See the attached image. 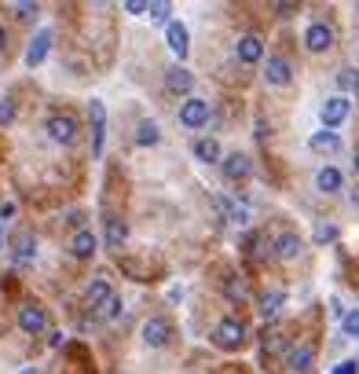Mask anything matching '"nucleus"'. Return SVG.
Segmentation results:
<instances>
[{
    "label": "nucleus",
    "instance_id": "3",
    "mask_svg": "<svg viewBox=\"0 0 359 374\" xmlns=\"http://www.w3.org/2000/svg\"><path fill=\"white\" fill-rule=\"evenodd\" d=\"M348 110H352V100H348V95H330V100L323 103V110H319L323 128H330V133H334V128L348 118Z\"/></svg>",
    "mask_w": 359,
    "mask_h": 374
},
{
    "label": "nucleus",
    "instance_id": "9",
    "mask_svg": "<svg viewBox=\"0 0 359 374\" xmlns=\"http://www.w3.org/2000/svg\"><path fill=\"white\" fill-rule=\"evenodd\" d=\"M169 338H172V327H169V319H161V316H154V319H147L143 323V341L151 349H161V345H169Z\"/></svg>",
    "mask_w": 359,
    "mask_h": 374
},
{
    "label": "nucleus",
    "instance_id": "16",
    "mask_svg": "<svg viewBox=\"0 0 359 374\" xmlns=\"http://www.w3.org/2000/svg\"><path fill=\"white\" fill-rule=\"evenodd\" d=\"M275 250H279L283 261H297V257L304 253V239H301L297 232H286V235H279V242H275Z\"/></svg>",
    "mask_w": 359,
    "mask_h": 374
},
{
    "label": "nucleus",
    "instance_id": "31",
    "mask_svg": "<svg viewBox=\"0 0 359 374\" xmlns=\"http://www.w3.org/2000/svg\"><path fill=\"white\" fill-rule=\"evenodd\" d=\"M15 121V100H0V125Z\"/></svg>",
    "mask_w": 359,
    "mask_h": 374
},
{
    "label": "nucleus",
    "instance_id": "13",
    "mask_svg": "<svg viewBox=\"0 0 359 374\" xmlns=\"http://www.w3.org/2000/svg\"><path fill=\"white\" fill-rule=\"evenodd\" d=\"M70 250H74L77 261H88V257L100 250V239H95L92 227H77V235H74V242H70Z\"/></svg>",
    "mask_w": 359,
    "mask_h": 374
},
{
    "label": "nucleus",
    "instance_id": "14",
    "mask_svg": "<svg viewBox=\"0 0 359 374\" xmlns=\"http://www.w3.org/2000/svg\"><path fill=\"white\" fill-rule=\"evenodd\" d=\"M286 363H290V370H293V374H312V367H316V349H312V345H297V349H290Z\"/></svg>",
    "mask_w": 359,
    "mask_h": 374
},
{
    "label": "nucleus",
    "instance_id": "5",
    "mask_svg": "<svg viewBox=\"0 0 359 374\" xmlns=\"http://www.w3.org/2000/svg\"><path fill=\"white\" fill-rule=\"evenodd\" d=\"M180 125L184 128L209 125V100H187L184 107H180Z\"/></svg>",
    "mask_w": 359,
    "mask_h": 374
},
{
    "label": "nucleus",
    "instance_id": "41",
    "mask_svg": "<svg viewBox=\"0 0 359 374\" xmlns=\"http://www.w3.org/2000/svg\"><path fill=\"white\" fill-rule=\"evenodd\" d=\"M19 374H41L37 367H26V370H19Z\"/></svg>",
    "mask_w": 359,
    "mask_h": 374
},
{
    "label": "nucleus",
    "instance_id": "42",
    "mask_svg": "<svg viewBox=\"0 0 359 374\" xmlns=\"http://www.w3.org/2000/svg\"><path fill=\"white\" fill-rule=\"evenodd\" d=\"M0 246H4V220H0Z\"/></svg>",
    "mask_w": 359,
    "mask_h": 374
},
{
    "label": "nucleus",
    "instance_id": "22",
    "mask_svg": "<svg viewBox=\"0 0 359 374\" xmlns=\"http://www.w3.org/2000/svg\"><path fill=\"white\" fill-rule=\"evenodd\" d=\"M125 242H128V224H125L121 217L107 220V246H110V250H121Z\"/></svg>",
    "mask_w": 359,
    "mask_h": 374
},
{
    "label": "nucleus",
    "instance_id": "24",
    "mask_svg": "<svg viewBox=\"0 0 359 374\" xmlns=\"http://www.w3.org/2000/svg\"><path fill=\"white\" fill-rule=\"evenodd\" d=\"M283 301H286L283 290H271V294H264V298H260V316L275 319V316H279V308H283Z\"/></svg>",
    "mask_w": 359,
    "mask_h": 374
},
{
    "label": "nucleus",
    "instance_id": "4",
    "mask_svg": "<svg viewBox=\"0 0 359 374\" xmlns=\"http://www.w3.org/2000/svg\"><path fill=\"white\" fill-rule=\"evenodd\" d=\"M88 121H92V151L103 154V140H107V107H103V100L88 103Z\"/></svg>",
    "mask_w": 359,
    "mask_h": 374
},
{
    "label": "nucleus",
    "instance_id": "36",
    "mask_svg": "<svg viewBox=\"0 0 359 374\" xmlns=\"http://www.w3.org/2000/svg\"><path fill=\"white\" fill-rule=\"evenodd\" d=\"M334 374H359V363H355V360H345V363H341Z\"/></svg>",
    "mask_w": 359,
    "mask_h": 374
},
{
    "label": "nucleus",
    "instance_id": "38",
    "mask_svg": "<svg viewBox=\"0 0 359 374\" xmlns=\"http://www.w3.org/2000/svg\"><path fill=\"white\" fill-rule=\"evenodd\" d=\"M11 213H15V206H11V202H4V206H0V220H8Z\"/></svg>",
    "mask_w": 359,
    "mask_h": 374
},
{
    "label": "nucleus",
    "instance_id": "34",
    "mask_svg": "<svg viewBox=\"0 0 359 374\" xmlns=\"http://www.w3.org/2000/svg\"><path fill=\"white\" fill-rule=\"evenodd\" d=\"M15 11H19V19H34V15H37V4H15Z\"/></svg>",
    "mask_w": 359,
    "mask_h": 374
},
{
    "label": "nucleus",
    "instance_id": "7",
    "mask_svg": "<svg viewBox=\"0 0 359 374\" xmlns=\"http://www.w3.org/2000/svg\"><path fill=\"white\" fill-rule=\"evenodd\" d=\"M304 44H308V52H330L334 48V29L326 22H312L304 29Z\"/></svg>",
    "mask_w": 359,
    "mask_h": 374
},
{
    "label": "nucleus",
    "instance_id": "37",
    "mask_svg": "<svg viewBox=\"0 0 359 374\" xmlns=\"http://www.w3.org/2000/svg\"><path fill=\"white\" fill-rule=\"evenodd\" d=\"M169 301H184V286H172L169 290Z\"/></svg>",
    "mask_w": 359,
    "mask_h": 374
},
{
    "label": "nucleus",
    "instance_id": "29",
    "mask_svg": "<svg viewBox=\"0 0 359 374\" xmlns=\"http://www.w3.org/2000/svg\"><path fill=\"white\" fill-rule=\"evenodd\" d=\"M337 85H341V92H355L359 95V70H341Z\"/></svg>",
    "mask_w": 359,
    "mask_h": 374
},
{
    "label": "nucleus",
    "instance_id": "19",
    "mask_svg": "<svg viewBox=\"0 0 359 374\" xmlns=\"http://www.w3.org/2000/svg\"><path fill=\"white\" fill-rule=\"evenodd\" d=\"M34 257H37V239L26 232L15 239V265H34Z\"/></svg>",
    "mask_w": 359,
    "mask_h": 374
},
{
    "label": "nucleus",
    "instance_id": "18",
    "mask_svg": "<svg viewBox=\"0 0 359 374\" xmlns=\"http://www.w3.org/2000/svg\"><path fill=\"white\" fill-rule=\"evenodd\" d=\"M165 85H169L172 92H191V88H194V74H191L187 67H180V62H176V67L165 70Z\"/></svg>",
    "mask_w": 359,
    "mask_h": 374
},
{
    "label": "nucleus",
    "instance_id": "8",
    "mask_svg": "<svg viewBox=\"0 0 359 374\" xmlns=\"http://www.w3.org/2000/svg\"><path fill=\"white\" fill-rule=\"evenodd\" d=\"M235 55H238V62L253 67V62L264 59V41H260L257 34H242V37H238V44H235Z\"/></svg>",
    "mask_w": 359,
    "mask_h": 374
},
{
    "label": "nucleus",
    "instance_id": "6",
    "mask_svg": "<svg viewBox=\"0 0 359 374\" xmlns=\"http://www.w3.org/2000/svg\"><path fill=\"white\" fill-rule=\"evenodd\" d=\"M264 81H268V85H275V88L290 85V81H293L290 59H283V55H268V62H264Z\"/></svg>",
    "mask_w": 359,
    "mask_h": 374
},
{
    "label": "nucleus",
    "instance_id": "1",
    "mask_svg": "<svg viewBox=\"0 0 359 374\" xmlns=\"http://www.w3.org/2000/svg\"><path fill=\"white\" fill-rule=\"evenodd\" d=\"M213 341L220 349H242L246 345V323L235 319V316H227L217 323V330H213Z\"/></svg>",
    "mask_w": 359,
    "mask_h": 374
},
{
    "label": "nucleus",
    "instance_id": "21",
    "mask_svg": "<svg viewBox=\"0 0 359 374\" xmlns=\"http://www.w3.org/2000/svg\"><path fill=\"white\" fill-rule=\"evenodd\" d=\"M194 158L205 161V166H213V161H220V143L213 136H202V140H194Z\"/></svg>",
    "mask_w": 359,
    "mask_h": 374
},
{
    "label": "nucleus",
    "instance_id": "32",
    "mask_svg": "<svg viewBox=\"0 0 359 374\" xmlns=\"http://www.w3.org/2000/svg\"><path fill=\"white\" fill-rule=\"evenodd\" d=\"M227 298H231V301H246V283H227Z\"/></svg>",
    "mask_w": 359,
    "mask_h": 374
},
{
    "label": "nucleus",
    "instance_id": "10",
    "mask_svg": "<svg viewBox=\"0 0 359 374\" xmlns=\"http://www.w3.org/2000/svg\"><path fill=\"white\" fill-rule=\"evenodd\" d=\"M220 169H224L227 180L235 184V180H250V176H253V161H250V154H238V151H235V154H227V158H224V166H220Z\"/></svg>",
    "mask_w": 359,
    "mask_h": 374
},
{
    "label": "nucleus",
    "instance_id": "35",
    "mask_svg": "<svg viewBox=\"0 0 359 374\" xmlns=\"http://www.w3.org/2000/svg\"><path fill=\"white\" fill-rule=\"evenodd\" d=\"M107 316H110V319L121 316V298H110V301H107Z\"/></svg>",
    "mask_w": 359,
    "mask_h": 374
},
{
    "label": "nucleus",
    "instance_id": "17",
    "mask_svg": "<svg viewBox=\"0 0 359 374\" xmlns=\"http://www.w3.org/2000/svg\"><path fill=\"white\" fill-rule=\"evenodd\" d=\"M308 147H312L316 154H337V151H341V136L330 133V128H323V133H312Z\"/></svg>",
    "mask_w": 359,
    "mask_h": 374
},
{
    "label": "nucleus",
    "instance_id": "28",
    "mask_svg": "<svg viewBox=\"0 0 359 374\" xmlns=\"http://www.w3.org/2000/svg\"><path fill=\"white\" fill-rule=\"evenodd\" d=\"M341 334H345V338H359V308L345 312V319H341Z\"/></svg>",
    "mask_w": 359,
    "mask_h": 374
},
{
    "label": "nucleus",
    "instance_id": "30",
    "mask_svg": "<svg viewBox=\"0 0 359 374\" xmlns=\"http://www.w3.org/2000/svg\"><path fill=\"white\" fill-rule=\"evenodd\" d=\"M341 232H337V224H316V242L319 246H326V242H334Z\"/></svg>",
    "mask_w": 359,
    "mask_h": 374
},
{
    "label": "nucleus",
    "instance_id": "43",
    "mask_svg": "<svg viewBox=\"0 0 359 374\" xmlns=\"http://www.w3.org/2000/svg\"><path fill=\"white\" fill-rule=\"evenodd\" d=\"M355 173H359V154H355Z\"/></svg>",
    "mask_w": 359,
    "mask_h": 374
},
{
    "label": "nucleus",
    "instance_id": "33",
    "mask_svg": "<svg viewBox=\"0 0 359 374\" xmlns=\"http://www.w3.org/2000/svg\"><path fill=\"white\" fill-rule=\"evenodd\" d=\"M125 11L128 15H147V4L143 0H125Z\"/></svg>",
    "mask_w": 359,
    "mask_h": 374
},
{
    "label": "nucleus",
    "instance_id": "23",
    "mask_svg": "<svg viewBox=\"0 0 359 374\" xmlns=\"http://www.w3.org/2000/svg\"><path fill=\"white\" fill-rule=\"evenodd\" d=\"M114 294H110V279H107V275H100V279H92L88 283V305L95 308V305H107Z\"/></svg>",
    "mask_w": 359,
    "mask_h": 374
},
{
    "label": "nucleus",
    "instance_id": "26",
    "mask_svg": "<svg viewBox=\"0 0 359 374\" xmlns=\"http://www.w3.org/2000/svg\"><path fill=\"white\" fill-rule=\"evenodd\" d=\"M220 206H224V213H227V220H231V224H238V227L250 224V209L246 206H231V202H220Z\"/></svg>",
    "mask_w": 359,
    "mask_h": 374
},
{
    "label": "nucleus",
    "instance_id": "25",
    "mask_svg": "<svg viewBox=\"0 0 359 374\" xmlns=\"http://www.w3.org/2000/svg\"><path fill=\"white\" fill-rule=\"evenodd\" d=\"M158 140H161L158 125L154 121H140V128H136V143H140V147H154Z\"/></svg>",
    "mask_w": 359,
    "mask_h": 374
},
{
    "label": "nucleus",
    "instance_id": "2",
    "mask_svg": "<svg viewBox=\"0 0 359 374\" xmlns=\"http://www.w3.org/2000/svg\"><path fill=\"white\" fill-rule=\"evenodd\" d=\"M48 136H52L55 143H62V147H70V143H77V121L70 118V114H52V118H48Z\"/></svg>",
    "mask_w": 359,
    "mask_h": 374
},
{
    "label": "nucleus",
    "instance_id": "27",
    "mask_svg": "<svg viewBox=\"0 0 359 374\" xmlns=\"http://www.w3.org/2000/svg\"><path fill=\"white\" fill-rule=\"evenodd\" d=\"M169 11H172V4H165V0H158V4H147L151 22H165V26H169Z\"/></svg>",
    "mask_w": 359,
    "mask_h": 374
},
{
    "label": "nucleus",
    "instance_id": "39",
    "mask_svg": "<svg viewBox=\"0 0 359 374\" xmlns=\"http://www.w3.org/2000/svg\"><path fill=\"white\" fill-rule=\"evenodd\" d=\"M348 202H352V209H355V213H359V187H355V191L348 194Z\"/></svg>",
    "mask_w": 359,
    "mask_h": 374
},
{
    "label": "nucleus",
    "instance_id": "15",
    "mask_svg": "<svg viewBox=\"0 0 359 374\" xmlns=\"http://www.w3.org/2000/svg\"><path fill=\"white\" fill-rule=\"evenodd\" d=\"M165 37H169V48H172V55L176 59H187V52H191V37H187V26L184 22H169L165 26Z\"/></svg>",
    "mask_w": 359,
    "mask_h": 374
},
{
    "label": "nucleus",
    "instance_id": "40",
    "mask_svg": "<svg viewBox=\"0 0 359 374\" xmlns=\"http://www.w3.org/2000/svg\"><path fill=\"white\" fill-rule=\"evenodd\" d=\"M8 48V34H4V26H0V52Z\"/></svg>",
    "mask_w": 359,
    "mask_h": 374
},
{
    "label": "nucleus",
    "instance_id": "11",
    "mask_svg": "<svg viewBox=\"0 0 359 374\" xmlns=\"http://www.w3.org/2000/svg\"><path fill=\"white\" fill-rule=\"evenodd\" d=\"M48 327V312L44 308H37V305H22L19 308V330L22 334H41Z\"/></svg>",
    "mask_w": 359,
    "mask_h": 374
},
{
    "label": "nucleus",
    "instance_id": "20",
    "mask_svg": "<svg viewBox=\"0 0 359 374\" xmlns=\"http://www.w3.org/2000/svg\"><path fill=\"white\" fill-rule=\"evenodd\" d=\"M316 187H319L323 194H337L341 187H345V176H341L337 169H319V173H316Z\"/></svg>",
    "mask_w": 359,
    "mask_h": 374
},
{
    "label": "nucleus",
    "instance_id": "12",
    "mask_svg": "<svg viewBox=\"0 0 359 374\" xmlns=\"http://www.w3.org/2000/svg\"><path fill=\"white\" fill-rule=\"evenodd\" d=\"M48 52H52V29H41V34L29 41V48H26V67L29 70L41 67V62L48 59Z\"/></svg>",
    "mask_w": 359,
    "mask_h": 374
}]
</instances>
